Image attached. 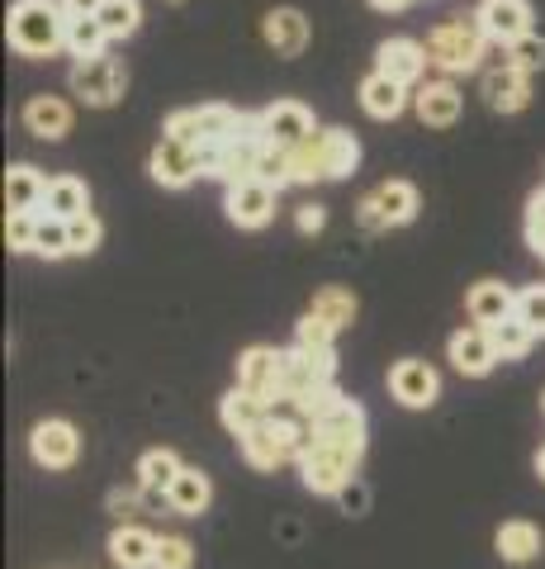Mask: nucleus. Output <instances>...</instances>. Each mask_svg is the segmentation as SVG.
I'll use <instances>...</instances> for the list:
<instances>
[{"label": "nucleus", "mask_w": 545, "mask_h": 569, "mask_svg": "<svg viewBox=\"0 0 545 569\" xmlns=\"http://www.w3.org/2000/svg\"><path fill=\"white\" fill-rule=\"evenodd\" d=\"M67 20L72 14L62 10V0H14L6 20L10 48L24 58H52L58 48H67Z\"/></svg>", "instance_id": "obj_1"}, {"label": "nucleus", "mask_w": 545, "mask_h": 569, "mask_svg": "<svg viewBox=\"0 0 545 569\" xmlns=\"http://www.w3.org/2000/svg\"><path fill=\"white\" fill-rule=\"evenodd\" d=\"M484 43H488V33L480 24V14H470V20H446V24H436L427 33V62L436 71H446V77H461V71H474L484 58Z\"/></svg>", "instance_id": "obj_2"}, {"label": "nucleus", "mask_w": 545, "mask_h": 569, "mask_svg": "<svg viewBox=\"0 0 545 569\" xmlns=\"http://www.w3.org/2000/svg\"><path fill=\"white\" fill-rule=\"evenodd\" d=\"M242 119H248V114L233 110V104H200V110H175L166 119V133L204 152V148H214V142L233 138L242 129Z\"/></svg>", "instance_id": "obj_3"}, {"label": "nucleus", "mask_w": 545, "mask_h": 569, "mask_svg": "<svg viewBox=\"0 0 545 569\" xmlns=\"http://www.w3.org/2000/svg\"><path fill=\"white\" fill-rule=\"evenodd\" d=\"M356 219H361L365 233H390V228L413 223L417 219V186H408V181H384V186H375L356 204Z\"/></svg>", "instance_id": "obj_4"}, {"label": "nucleus", "mask_w": 545, "mask_h": 569, "mask_svg": "<svg viewBox=\"0 0 545 569\" xmlns=\"http://www.w3.org/2000/svg\"><path fill=\"white\" fill-rule=\"evenodd\" d=\"M313 441H323V447H337L351 460H361L365 456V408L356 399L342 395L323 418H313Z\"/></svg>", "instance_id": "obj_5"}, {"label": "nucleus", "mask_w": 545, "mask_h": 569, "mask_svg": "<svg viewBox=\"0 0 545 569\" xmlns=\"http://www.w3.org/2000/svg\"><path fill=\"white\" fill-rule=\"evenodd\" d=\"M124 86H129L124 62L104 58V52H100V58H85V62L72 67V96H81L85 104H95V110L114 104L119 96H124Z\"/></svg>", "instance_id": "obj_6"}, {"label": "nucleus", "mask_w": 545, "mask_h": 569, "mask_svg": "<svg viewBox=\"0 0 545 569\" xmlns=\"http://www.w3.org/2000/svg\"><path fill=\"white\" fill-rule=\"evenodd\" d=\"M148 171H152V181H157V186L185 190L190 181H195V176H204V152H200V148H190V142H181V138L162 133V142H157L152 157H148Z\"/></svg>", "instance_id": "obj_7"}, {"label": "nucleus", "mask_w": 545, "mask_h": 569, "mask_svg": "<svg viewBox=\"0 0 545 569\" xmlns=\"http://www.w3.org/2000/svg\"><path fill=\"white\" fill-rule=\"evenodd\" d=\"M356 466L361 460H351L337 447H323V441H313V447L299 456V475H304L309 493H337L346 479H356Z\"/></svg>", "instance_id": "obj_8"}, {"label": "nucleus", "mask_w": 545, "mask_h": 569, "mask_svg": "<svg viewBox=\"0 0 545 569\" xmlns=\"http://www.w3.org/2000/svg\"><path fill=\"white\" fill-rule=\"evenodd\" d=\"M29 456L39 460L43 470H72V466H77V456H81L77 427H72V422H62V418L39 422V427L29 432Z\"/></svg>", "instance_id": "obj_9"}, {"label": "nucleus", "mask_w": 545, "mask_h": 569, "mask_svg": "<svg viewBox=\"0 0 545 569\" xmlns=\"http://www.w3.org/2000/svg\"><path fill=\"white\" fill-rule=\"evenodd\" d=\"M275 186L256 181V176H248V181H233L228 186V219H233L238 228H266L275 219Z\"/></svg>", "instance_id": "obj_10"}, {"label": "nucleus", "mask_w": 545, "mask_h": 569, "mask_svg": "<svg viewBox=\"0 0 545 569\" xmlns=\"http://www.w3.org/2000/svg\"><path fill=\"white\" fill-rule=\"evenodd\" d=\"M280 380H285V351L275 347H248L238 356V385L252 389L261 399H280Z\"/></svg>", "instance_id": "obj_11"}, {"label": "nucleus", "mask_w": 545, "mask_h": 569, "mask_svg": "<svg viewBox=\"0 0 545 569\" xmlns=\"http://www.w3.org/2000/svg\"><path fill=\"white\" fill-rule=\"evenodd\" d=\"M484 100H488V110H498V114L526 110V104H532V71H522L513 62L488 67L484 71Z\"/></svg>", "instance_id": "obj_12"}, {"label": "nucleus", "mask_w": 545, "mask_h": 569, "mask_svg": "<svg viewBox=\"0 0 545 569\" xmlns=\"http://www.w3.org/2000/svg\"><path fill=\"white\" fill-rule=\"evenodd\" d=\"M390 389L403 408H432L436 395H442V376H436L427 361H413L408 356V361H398L390 370Z\"/></svg>", "instance_id": "obj_13"}, {"label": "nucleus", "mask_w": 545, "mask_h": 569, "mask_svg": "<svg viewBox=\"0 0 545 569\" xmlns=\"http://www.w3.org/2000/svg\"><path fill=\"white\" fill-rule=\"evenodd\" d=\"M480 24L494 43H517L522 33H532V6L526 0H480Z\"/></svg>", "instance_id": "obj_14"}, {"label": "nucleus", "mask_w": 545, "mask_h": 569, "mask_svg": "<svg viewBox=\"0 0 545 569\" xmlns=\"http://www.w3.org/2000/svg\"><path fill=\"white\" fill-rule=\"evenodd\" d=\"M427 48H422L417 39H384L375 48V71H384V77H394L403 86H417L422 71H427Z\"/></svg>", "instance_id": "obj_15"}, {"label": "nucleus", "mask_w": 545, "mask_h": 569, "mask_svg": "<svg viewBox=\"0 0 545 569\" xmlns=\"http://www.w3.org/2000/svg\"><path fill=\"white\" fill-rule=\"evenodd\" d=\"M261 129H266V142L294 148V142H304L313 133V114H309V104H299V100H275L261 110Z\"/></svg>", "instance_id": "obj_16"}, {"label": "nucleus", "mask_w": 545, "mask_h": 569, "mask_svg": "<svg viewBox=\"0 0 545 569\" xmlns=\"http://www.w3.org/2000/svg\"><path fill=\"white\" fill-rule=\"evenodd\" d=\"M498 361V351H494V337H488V328H461L451 337V366L461 370V376L470 380H480L488 376Z\"/></svg>", "instance_id": "obj_17"}, {"label": "nucleus", "mask_w": 545, "mask_h": 569, "mask_svg": "<svg viewBox=\"0 0 545 569\" xmlns=\"http://www.w3.org/2000/svg\"><path fill=\"white\" fill-rule=\"evenodd\" d=\"M24 129L33 138H43V142H62L67 133H72V104H67L62 96H33L24 104Z\"/></svg>", "instance_id": "obj_18"}, {"label": "nucleus", "mask_w": 545, "mask_h": 569, "mask_svg": "<svg viewBox=\"0 0 545 569\" xmlns=\"http://www.w3.org/2000/svg\"><path fill=\"white\" fill-rule=\"evenodd\" d=\"M461 91H455L451 81H427L422 91L413 96V110H417V119L427 123V129H451L455 119H461Z\"/></svg>", "instance_id": "obj_19"}, {"label": "nucleus", "mask_w": 545, "mask_h": 569, "mask_svg": "<svg viewBox=\"0 0 545 569\" xmlns=\"http://www.w3.org/2000/svg\"><path fill=\"white\" fill-rule=\"evenodd\" d=\"M361 110L371 119H398L408 110V86L384 77V71H371V77L361 81Z\"/></svg>", "instance_id": "obj_20"}, {"label": "nucleus", "mask_w": 545, "mask_h": 569, "mask_svg": "<svg viewBox=\"0 0 545 569\" xmlns=\"http://www.w3.org/2000/svg\"><path fill=\"white\" fill-rule=\"evenodd\" d=\"M465 309H470V318H474L480 328H494V323H503V318L517 313V295L507 290L503 280H480V284L470 290Z\"/></svg>", "instance_id": "obj_21"}, {"label": "nucleus", "mask_w": 545, "mask_h": 569, "mask_svg": "<svg viewBox=\"0 0 545 569\" xmlns=\"http://www.w3.org/2000/svg\"><path fill=\"white\" fill-rule=\"evenodd\" d=\"M219 418H223V427L233 432L238 441L252 432V427H261L271 418V399H261V395H252V389H233V395H223V403H219Z\"/></svg>", "instance_id": "obj_22"}, {"label": "nucleus", "mask_w": 545, "mask_h": 569, "mask_svg": "<svg viewBox=\"0 0 545 569\" xmlns=\"http://www.w3.org/2000/svg\"><path fill=\"white\" fill-rule=\"evenodd\" d=\"M110 560L119 569H152L157 565V537L148 527H114V537H110Z\"/></svg>", "instance_id": "obj_23"}, {"label": "nucleus", "mask_w": 545, "mask_h": 569, "mask_svg": "<svg viewBox=\"0 0 545 569\" xmlns=\"http://www.w3.org/2000/svg\"><path fill=\"white\" fill-rule=\"evenodd\" d=\"M261 33H266V43L275 48V58H299V52H304L309 48V20H304V14H299V10H271L266 14V29H261Z\"/></svg>", "instance_id": "obj_24"}, {"label": "nucleus", "mask_w": 545, "mask_h": 569, "mask_svg": "<svg viewBox=\"0 0 545 569\" xmlns=\"http://www.w3.org/2000/svg\"><path fill=\"white\" fill-rule=\"evenodd\" d=\"M209 498H214V485H209V475L185 466L181 475H175V485L166 489V503L181 512V518H200V512L209 508Z\"/></svg>", "instance_id": "obj_25"}, {"label": "nucleus", "mask_w": 545, "mask_h": 569, "mask_svg": "<svg viewBox=\"0 0 545 569\" xmlns=\"http://www.w3.org/2000/svg\"><path fill=\"white\" fill-rule=\"evenodd\" d=\"M494 546H498V556L507 565H526V560L541 556V527H532V522H503L494 531Z\"/></svg>", "instance_id": "obj_26"}, {"label": "nucleus", "mask_w": 545, "mask_h": 569, "mask_svg": "<svg viewBox=\"0 0 545 569\" xmlns=\"http://www.w3.org/2000/svg\"><path fill=\"white\" fill-rule=\"evenodd\" d=\"M361 162V142L356 133H346V129H323V171H327V181H342V176H351Z\"/></svg>", "instance_id": "obj_27"}, {"label": "nucleus", "mask_w": 545, "mask_h": 569, "mask_svg": "<svg viewBox=\"0 0 545 569\" xmlns=\"http://www.w3.org/2000/svg\"><path fill=\"white\" fill-rule=\"evenodd\" d=\"M43 209L58 213V219H77V213L91 209V190H85V181H77V176H58V181H48Z\"/></svg>", "instance_id": "obj_28"}, {"label": "nucleus", "mask_w": 545, "mask_h": 569, "mask_svg": "<svg viewBox=\"0 0 545 569\" xmlns=\"http://www.w3.org/2000/svg\"><path fill=\"white\" fill-rule=\"evenodd\" d=\"M43 194H48V181L33 167H10L6 171V209H43Z\"/></svg>", "instance_id": "obj_29"}, {"label": "nucleus", "mask_w": 545, "mask_h": 569, "mask_svg": "<svg viewBox=\"0 0 545 569\" xmlns=\"http://www.w3.org/2000/svg\"><path fill=\"white\" fill-rule=\"evenodd\" d=\"M488 337H494L498 361H522V356L532 351V342H536V328L526 323L522 313H513V318H503V323L488 328Z\"/></svg>", "instance_id": "obj_30"}, {"label": "nucleus", "mask_w": 545, "mask_h": 569, "mask_svg": "<svg viewBox=\"0 0 545 569\" xmlns=\"http://www.w3.org/2000/svg\"><path fill=\"white\" fill-rule=\"evenodd\" d=\"M104 43H110V33H104V24L95 14H72V20H67V52H72L77 62L100 58Z\"/></svg>", "instance_id": "obj_31"}, {"label": "nucleus", "mask_w": 545, "mask_h": 569, "mask_svg": "<svg viewBox=\"0 0 545 569\" xmlns=\"http://www.w3.org/2000/svg\"><path fill=\"white\" fill-rule=\"evenodd\" d=\"M309 313H319L323 323H332V328H351L356 323V295L351 290H342V284H323L319 295H313V305H309Z\"/></svg>", "instance_id": "obj_32"}, {"label": "nucleus", "mask_w": 545, "mask_h": 569, "mask_svg": "<svg viewBox=\"0 0 545 569\" xmlns=\"http://www.w3.org/2000/svg\"><path fill=\"white\" fill-rule=\"evenodd\" d=\"M185 466L175 460V451H166V447H157V451H148L143 460H138V479H143V489L148 493H162L166 498V489L175 485V475H181Z\"/></svg>", "instance_id": "obj_33"}, {"label": "nucleus", "mask_w": 545, "mask_h": 569, "mask_svg": "<svg viewBox=\"0 0 545 569\" xmlns=\"http://www.w3.org/2000/svg\"><path fill=\"white\" fill-rule=\"evenodd\" d=\"M290 167H294V186L327 181V171H323V129H313L304 142H294V148H290Z\"/></svg>", "instance_id": "obj_34"}, {"label": "nucleus", "mask_w": 545, "mask_h": 569, "mask_svg": "<svg viewBox=\"0 0 545 569\" xmlns=\"http://www.w3.org/2000/svg\"><path fill=\"white\" fill-rule=\"evenodd\" d=\"M95 20L104 24L110 39H129V33L143 24V6H138V0H104V6L95 10Z\"/></svg>", "instance_id": "obj_35"}, {"label": "nucleus", "mask_w": 545, "mask_h": 569, "mask_svg": "<svg viewBox=\"0 0 545 569\" xmlns=\"http://www.w3.org/2000/svg\"><path fill=\"white\" fill-rule=\"evenodd\" d=\"M33 252L58 261V257H72V233H67V219L58 213H39V238H33Z\"/></svg>", "instance_id": "obj_36"}, {"label": "nucleus", "mask_w": 545, "mask_h": 569, "mask_svg": "<svg viewBox=\"0 0 545 569\" xmlns=\"http://www.w3.org/2000/svg\"><path fill=\"white\" fill-rule=\"evenodd\" d=\"M256 181H266L275 190L294 186V167H290V148H280V142H266V148L256 152Z\"/></svg>", "instance_id": "obj_37"}, {"label": "nucleus", "mask_w": 545, "mask_h": 569, "mask_svg": "<svg viewBox=\"0 0 545 569\" xmlns=\"http://www.w3.org/2000/svg\"><path fill=\"white\" fill-rule=\"evenodd\" d=\"M332 337H337V328L323 323L319 313H304L294 323V347H304V351H337L332 347Z\"/></svg>", "instance_id": "obj_38"}, {"label": "nucleus", "mask_w": 545, "mask_h": 569, "mask_svg": "<svg viewBox=\"0 0 545 569\" xmlns=\"http://www.w3.org/2000/svg\"><path fill=\"white\" fill-rule=\"evenodd\" d=\"M33 238H39V213H33V209H10L6 213V242H10V252H33Z\"/></svg>", "instance_id": "obj_39"}, {"label": "nucleus", "mask_w": 545, "mask_h": 569, "mask_svg": "<svg viewBox=\"0 0 545 569\" xmlns=\"http://www.w3.org/2000/svg\"><path fill=\"white\" fill-rule=\"evenodd\" d=\"M67 233H72V252L77 257H91L100 247V238H104V228H100L95 213L85 209V213H77V219H67Z\"/></svg>", "instance_id": "obj_40"}, {"label": "nucleus", "mask_w": 545, "mask_h": 569, "mask_svg": "<svg viewBox=\"0 0 545 569\" xmlns=\"http://www.w3.org/2000/svg\"><path fill=\"white\" fill-rule=\"evenodd\" d=\"M195 565V546L185 537H157V565L152 569H190Z\"/></svg>", "instance_id": "obj_41"}, {"label": "nucleus", "mask_w": 545, "mask_h": 569, "mask_svg": "<svg viewBox=\"0 0 545 569\" xmlns=\"http://www.w3.org/2000/svg\"><path fill=\"white\" fill-rule=\"evenodd\" d=\"M507 62L522 71H541L545 67V39L541 33H522L517 43H507Z\"/></svg>", "instance_id": "obj_42"}, {"label": "nucleus", "mask_w": 545, "mask_h": 569, "mask_svg": "<svg viewBox=\"0 0 545 569\" xmlns=\"http://www.w3.org/2000/svg\"><path fill=\"white\" fill-rule=\"evenodd\" d=\"M526 247L541 257L545 252V190H536L526 200Z\"/></svg>", "instance_id": "obj_43"}, {"label": "nucleus", "mask_w": 545, "mask_h": 569, "mask_svg": "<svg viewBox=\"0 0 545 569\" xmlns=\"http://www.w3.org/2000/svg\"><path fill=\"white\" fill-rule=\"evenodd\" d=\"M517 313H522L536 332H545V284H526V290L517 295Z\"/></svg>", "instance_id": "obj_44"}, {"label": "nucleus", "mask_w": 545, "mask_h": 569, "mask_svg": "<svg viewBox=\"0 0 545 569\" xmlns=\"http://www.w3.org/2000/svg\"><path fill=\"white\" fill-rule=\"evenodd\" d=\"M337 503H342V512H351V518H361L365 503H371V493H365L361 479H346V485L337 489Z\"/></svg>", "instance_id": "obj_45"}, {"label": "nucleus", "mask_w": 545, "mask_h": 569, "mask_svg": "<svg viewBox=\"0 0 545 569\" xmlns=\"http://www.w3.org/2000/svg\"><path fill=\"white\" fill-rule=\"evenodd\" d=\"M299 233H323V223H327V209L323 204H304V209H299Z\"/></svg>", "instance_id": "obj_46"}, {"label": "nucleus", "mask_w": 545, "mask_h": 569, "mask_svg": "<svg viewBox=\"0 0 545 569\" xmlns=\"http://www.w3.org/2000/svg\"><path fill=\"white\" fill-rule=\"evenodd\" d=\"M133 508H138V498H133V493H124V489H114V493H110V512H114L119 522H124Z\"/></svg>", "instance_id": "obj_47"}, {"label": "nucleus", "mask_w": 545, "mask_h": 569, "mask_svg": "<svg viewBox=\"0 0 545 569\" xmlns=\"http://www.w3.org/2000/svg\"><path fill=\"white\" fill-rule=\"evenodd\" d=\"M104 6V0H62V10L67 14H95Z\"/></svg>", "instance_id": "obj_48"}, {"label": "nucleus", "mask_w": 545, "mask_h": 569, "mask_svg": "<svg viewBox=\"0 0 545 569\" xmlns=\"http://www.w3.org/2000/svg\"><path fill=\"white\" fill-rule=\"evenodd\" d=\"M375 10H384V14H398V10H408V6H417V0H371Z\"/></svg>", "instance_id": "obj_49"}, {"label": "nucleus", "mask_w": 545, "mask_h": 569, "mask_svg": "<svg viewBox=\"0 0 545 569\" xmlns=\"http://www.w3.org/2000/svg\"><path fill=\"white\" fill-rule=\"evenodd\" d=\"M536 475H541V479H545V447H541V451H536Z\"/></svg>", "instance_id": "obj_50"}, {"label": "nucleus", "mask_w": 545, "mask_h": 569, "mask_svg": "<svg viewBox=\"0 0 545 569\" xmlns=\"http://www.w3.org/2000/svg\"><path fill=\"white\" fill-rule=\"evenodd\" d=\"M541 257H545V252H541Z\"/></svg>", "instance_id": "obj_51"}]
</instances>
